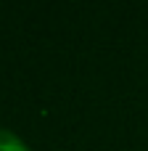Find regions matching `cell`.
<instances>
[{
	"label": "cell",
	"mask_w": 148,
	"mask_h": 151,
	"mask_svg": "<svg viewBox=\"0 0 148 151\" xmlns=\"http://www.w3.org/2000/svg\"><path fill=\"white\" fill-rule=\"evenodd\" d=\"M0 151H29V146L19 135H13L11 130L0 127Z\"/></svg>",
	"instance_id": "6da1fadb"
}]
</instances>
